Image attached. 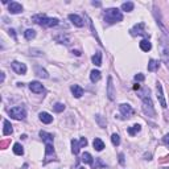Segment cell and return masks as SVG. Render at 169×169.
Wrapping results in <instances>:
<instances>
[{"mask_svg": "<svg viewBox=\"0 0 169 169\" xmlns=\"http://www.w3.org/2000/svg\"><path fill=\"white\" fill-rule=\"evenodd\" d=\"M140 98L143 99V112L147 115V116L155 118L156 116V111H155L152 99H151V96H149V88L144 87L143 92L140 94Z\"/></svg>", "mask_w": 169, "mask_h": 169, "instance_id": "6da1fadb", "label": "cell"}, {"mask_svg": "<svg viewBox=\"0 0 169 169\" xmlns=\"http://www.w3.org/2000/svg\"><path fill=\"white\" fill-rule=\"evenodd\" d=\"M32 21L44 26V28H52V26H56L60 24L58 19H56V17H48L46 15H41V13H40V15H33Z\"/></svg>", "mask_w": 169, "mask_h": 169, "instance_id": "7a4b0ae2", "label": "cell"}, {"mask_svg": "<svg viewBox=\"0 0 169 169\" xmlns=\"http://www.w3.org/2000/svg\"><path fill=\"white\" fill-rule=\"evenodd\" d=\"M103 19L107 24H115L123 20V13L118 8H107L103 13Z\"/></svg>", "mask_w": 169, "mask_h": 169, "instance_id": "3957f363", "label": "cell"}, {"mask_svg": "<svg viewBox=\"0 0 169 169\" xmlns=\"http://www.w3.org/2000/svg\"><path fill=\"white\" fill-rule=\"evenodd\" d=\"M8 114L12 119H16V120H24L26 118V110L23 106H16V107H12L11 110H8Z\"/></svg>", "mask_w": 169, "mask_h": 169, "instance_id": "277c9868", "label": "cell"}, {"mask_svg": "<svg viewBox=\"0 0 169 169\" xmlns=\"http://www.w3.org/2000/svg\"><path fill=\"white\" fill-rule=\"evenodd\" d=\"M159 50H160V56H161L163 62L169 69V46L163 41V40L159 42Z\"/></svg>", "mask_w": 169, "mask_h": 169, "instance_id": "5b68a950", "label": "cell"}, {"mask_svg": "<svg viewBox=\"0 0 169 169\" xmlns=\"http://www.w3.org/2000/svg\"><path fill=\"white\" fill-rule=\"evenodd\" d=\"M132 36H144L147 40L149 38V34L145 32V25L144 23H139V24H136L133 28L130 30Z\"/></svg>", "mask_w": 169, "mask_h": 169, "instance_id": "8992f818", "label": "cell"}, {"mask_svg": "<svg viewBox=\"0 0 169 169\" xmlns=\"http://www.w3.org/2000/svg\"><path fill=\"white\" fill-rule=\"evenodd\" d=\"M153 15H155V19H156V23H157V25L160 26V29L163 30V33L165 34V36L169 38V30L167 29V26L163 24V20H161V16H160V12H159V10H157V6L155 4L153 6Z\"/></svg>", "mask_w": 169, "mask_h": 169, "instance_id": "52a82bcc", "label": "cell"}, {"mask_svg": "<svg viewBox=\"0 0 169 169\" xmlns=\"http://www.w3.org/2000/svg\"><path fill=\"white\" fill-rule=\"evenodd\" d=\"M11 68L12 70L15 72L16 74H20V75H24L26 73V65L23 64V62H19V61H13L11 64Z\"/></svg>", "mask_w": 169, "mask_h": 169, "instance_id": "ba28073f", "label": "cell"}, {"mask_svg": "<svg viewBox=\"0 0 169 169\" xmlns=\"http://www.w3.org/2000/svg\"><path fill=\"white\" fill-rule=\"evenodd\" d=\"M119 110H120V114H122L123 119H128L133 115V108L127 103H122L120 106H119Z\"/></svg>", "mask_w": 169, "mask_h": 169, "instance_id": "9c48e42d", "label": "cell"}, {"mask_svg": "<svg viewBox=\"0 0 169 169\" xmlns=\"http://www.w3.org/2000/svg\"><path fill=\"white\" fill-rule=\"evenodd\" d=\"M156 92H157V99L160 102V106H161L163 108H167V100L165 98H164V92H163V84L157 82L156 83Z\"/></svg>", "mask_w": 169, "mask_h": 169, "instance_id": "30bf717a", "label": "cell"}, {"mask_svg": "<svg viewBox=\"0 0 169 169\" xmlns=\"http://www.w3.org/2000/svg\"><path fill=\"white\" fill-rule=\"evenodd\" d=\"M8 11H10V13H12V15H17V13L23 12V6L17 2H11L8 4Z\"/></svg>", "mask_w": 169, "mask_h": 169, "instance_id": "8fae6325", "label": "cell"}, {"mask_svg": "<svg viewBox=\"0 0 169 169\" xmlns=\"http://www.w3.org/2000/svg\"><path fill=\"white\" fill-rule=\"evenodd\" d=\"M29 90L34 92V94H40V92L44 91V86H42V83H40L38 81H32L29 83Z\"/></svg>", "mask_w": 169, "mask_h": 169, "instance_id": "7c38bea8", "label": "cell"}, {"mask_svg": "<svg viewBox=\"0 0 169 169\" xmlns=\"http://www.w3.org/2000/svg\"><path fill=\"white\" fill-rule=\"evenodd\" d=\"M69 20L72 21L75 26H78V28H82V26L84 25V21H83L82 17L78 16V15H74V13H70L69 15Z\"/></svg>", "mask_w": 169, "mask_h": 169, "instance_id": "4fadbf2b", "label": "cell"}, {"mask_svg": "<svg viewBox=\"0 0 169 169\" xmlns=\"http://www.w3.org/2000/svg\"><path fill=\"white\" fill-rule=\"evenodd\" d=\"M107 98L110 100L115 99V88L112 83V77H108V84H107Z\"/></svg>", "mask_w": 169, "mask_h": 169, "instance_id": "5bb4252c", "label": "cell"}, {"mask_svg": "<svg viewBox=\"0 0 169 169\" xmlns=\"http://www.w3.org/2000/svg\"><path fill=\"white\" fill-rule=\"evenodd\" d=\"M54 41L60 42V44H65V45H69V44H70V38H69L68 34L60 33V34H57V36H54Z\"/></svg>", "mask_w": 169, "mask_h": 169, "instance_id": "9a60e30c", "label": "cell"}, {"mask_svg": "<svg viewBox=\"0 0 169 169\" xmlns=\"http://www.w3.org/2000/svg\"><path fill=\"white\" fill-rule=\"evenodd\" d=\"M70 90H72L73 95H74L75 98H81V96L83 95V88L79 86V84H73V86L70 87Z\"/></svg>", "mask_w": 169, "mask_h": 169, "instance_id": "2e32d148", "label": "cell"}, {"mask_svg": "<svg viewBox=\"0 0 169 169\" xmlns=\"http://www.w3.org/2000/svg\"><path fill=\"white\" fill-rule=\"evenodd\" d=\"M34 73H36V75H38V77H41V78H44V79L49 78L48 72H46L45 69H42L41 66H38V65L34 66Z\"/></svg>", "mask_w": 169, "mask_h": 169, "instance_id": "e0dca14e", "label": "cell"}, {"mask_svg": "<svg viewBox=\"0 0 169 169\" xmlns=\"http://www.w3.org/2000/svg\"><path fill=\"white\" fill-rule=\"evenodd\" d=\"M38 116H40V120H41L42 123H45V124H50L53 122V116L48 112H40Z\"/></svg>", "mask_w": 169, "mask_h": 169, "instance_id": "ac0fdd59", "label": "cell"}, {"mask_svg": "<svg viewBox=\"0 0 169 169\" xmlns=\"http://www.w3.org/2000/svg\"><path fill=\"white\" fill-rule=\"evenodd\" d=\"M40 137L42 139L44 143H53V135L48 133L45 131H40Z\"/></svg>", "mask_w": 169, "mask_h": 169, "instance_id": "d6986e66", "label": "cell"}, {"mask_svg": "<svg viewBox=\"0 0 169 169\" xmlns=\"http://www.w3.org/2000/svg\"><path fill=\"white\" fill-rule=\"evenodd\" d=\"M140 49L143 52H149L151 49H152V44L149 42V40L144 38V40H141L140 41Z\"/></svg>", "mask_w": 169, "mask_h": 169, "instance_id": "ffe728a7", "label": "cell"}, {"mask_svg": "<svg viewBox=\"0 0 169 169\" xmlns=\"http://www.w3.org/2000/svg\"><path fill=\"white\" fill-rule=\"evenodd\" d=\"M4 123V128H3V135H6V136H8V135H11V133L13 132V128H12V124L10 123L6 119V120L3 122Z\"/></svg>", "mask_w": 169, "mask_h": 169, "instance_id": "44dd1931", "label": "cell"}, {"mask_svg": "<svg viewBox=\"0 0 169 169\" xmlns=\"http://www.w3.org/2000/svg\"><path fill=\"white\" fill-rule=\"evenodd\" d=\"M148 72H156V70L160 68V64H159V61H156V60H149V62H148Z\"/></svg>", "mask_w": 169, "mask_h": 169, "instance_id": "7402d4cb", "label": "cell"}, {"mask_svg": "<svg viewBox=\"0 0 169 169\" xmlns=\"http://www.w3.org/2000/svg\"><path fill=\"white\" fill-rule=\"evenodd\" d=\"M140 130H141V126H140V124H133L132 127L128 128L127 132H128V135H130V136H135L137 132H140Z\"/></svg>", "mask_w": 169, "mask_h": 169, "instance_id": "603a6c76", "label": "cell"}, {"mask_svg": "<svg viewBox=\"0 0 169 169\" xmlns=\"http://www.w3.org/2000/svg\"><path fill=\"white\" fill-rule=\"evenodd\" d=\"M92 145H94V148L98 151V152H100V151L104 148V143L99 139V137H95L94 141H92Z\"/></svg>", "mask_w": 169, "mask_h": 169, "instance_id": "cb8c5ba5", "label": "cell"}, {"mask_svg": "<svg viewBox=\"0 0 169 169\" xmlns=\"http://www.w3.org/2000/svg\"><path fill=\"white\" fill-rule=\"evenodd\" d=\"M100 78H102V75H100V72H99V70H91V73H90V79H91L92 83L98 82Z\"/></svg>", "mask_w": 169, "mask_h": 169, "instance_id": "d4e9b609", "label": "cell"}, {"mask_svg": "<svg viewBox=\"0 0 169 169\" xmlns=\"http://www.w3.org/2000/svg\"><path fill=\"white\" fill-rule=\"evenodd\" d=\"M92 64L95 66L102 65V52H95V54L92 56Z\"/></svg>", "mask_w": 169, "mask_h": 169, "instance_id": "484cf974", "label": "cell"}, {"mask_svg": "<svg viewBox=\"0 0 169 169\" xmlns=\"http://www.w3.org/2000/svg\"><path fill=\"white\" fill-rule=\"evenodd\" d=\"M13 153H15V155H17V156H23V155H24L23 145H21V144H19V143L13 144Z\"/></svg>", "mask_w": 169, "mask_h": 169, "instance_id": "4316f807", "label": "cell"}, {"mask_svg": "<svg viewBox=\"0 0 169 169\" xmlns=\"http://www.w3.org/2000/svg\"><path fill=\"white\" fill-rule=\"evenodd\" d=\"M79 149H81V144L78 143V140L73 139V140H72V152H73L74 155H78V153H79Z\"/></svg>", "mask_w": 169, "mask_h": 169, "instance_id": "83f0119b", "label": "cell"}, {"mask_svg": "<svg viewBox=\"0 0 169 169\" xmlns=\"http://www.w3.org/2000/svg\"><path fill=\"white\" fill-rule=\"evenodd\" d=\"M133 7H135V4H133L132 2L123 3V4H122V11H124V12H131V11H133Z\"/></svg>", "mask_w": 169, "mask_h": 169, "instance_id": "f1b7e54d", "label": "cell"}, {"mask_svg": "<svg viewBox=\"0 0 169 169\" xmlns=\"http://www.w3.org/2000/svg\"><path fill=\"white\" fill-rule=\"evenodd\" d=\"M81 160H82L84 164H90V165H92V157H91V155L88 153V152H84V153L82 155Z\"/></svg>", "mask_w": 169, "mask_h": 169, "instance_id": "f546056e", "label": "cell"}, {"mask_svg": "<svg viewBox=\"0 0 169 169\" xmlns=\"http://www.w3.org/2000/svg\"><path fill=\"white\" fill-rule=\"evenodd\" d=\"M24 36L26 40H33L34 37H36V30H33V29H26L25 32H24Z\"/></svg>", "mask_w": 169, "mask_h": 169, "instance_id": "4dcf8cb0", "label": "cell"}, {"mask_svg": "<svg viewBox=\"0 0 169 169\" xmlns=\"http://www.w3.org/2000/svg\"><path fill=\"white\" fill-rule=\"evenodd\" d=\"M95 120L98 122V124H99V127H102V128H104V127H106V124H107V120L102 118L100 115H95Z\"/></svg>", "mask_w": 169, "mask_h": 169, "instance_id": "1f68e13d", "label": "cell"}, {"mask_svg": "<svg viewBox=\"0 0 169 169\" xmlns=\"http://www.w3.org/2000/svg\"><path fill=\"white\" fill-rule=\"evenodd\" d=\"M111 141H112V144L115 147H118L120 144V136H119L118 133H112V135H111Z\"/></svg>", "mask_w": 169, "mask_h": 169, "instance_id": "d6a6232c", "label": "cell"}, {"mask_svg": "<svg viewBox=\"0 0 169 169\" xmlns=\"http://www.w3.org/2000/svg\"><path fill=\"white\" fill-rule=\"evenodd\" d=\"M53 110H54L56 112H62V111L65 110V104L60 103V102H58V103H54V104H53Z\"/></svg>", "mask_w": 169, "mask_h": 169, "instance_id": "836d02e7", "label": "cell"}, {"mask_svg": "<svg viewBox=\"0 0 169 169\" xmlns=\"http://www.w3.org/2000/svg\"><path fill=\"white\" fill-rule=\"evenodd\" d=\"M106 164L102 161V159H96L95 160V164H92V168L94 169H100V168H104Z\"/></svg>", "mask_w": 169, "mask_h": 169, "instance_id": "e575fe53", "label": "cell"}, {"mask_svg": "<svg viewBox=\"0 0 169 169\" xmlns=\"http://www.w3.org/2000/svg\"><path fill=\"white\" fill-rule=\"evenodd\" d=\"M144 79H145V77H144V74H141V73L135 75V81H137V82H143Z\"/></svg>", "mask_w": 169, "mask_h": 169, "instance_id": "d590c367", "label": "cell"}, {"mask_svg": "<svg viewBox=\"0 0 169 169\" xmlns=\"http://www.w3.org/2000/svg\"><path fill=\"white\" fill-rule=\"evenodd\" d=\"M163 143L165 144V145L168 147V148H169V133H167V135L163 137Z\"/></svg>", "mask_w": 169, "mask_h": 169, "instance_id": "8d00e7d4", "label": "cell"}, {"mask_svg": "<svg viewBox=\"0 0 169 169\" xmlns=\"http://www.w3.org/2000/svg\"><path fill=\"white\" fill-rule=\"evenodd\" d=\"M8 34H10V36H12V38H13V40H15V41H16V40H17V37H16V32H15V29H10V30H8Z\"/></svg>", "mask_w": 169, "mask_h": 169, "instance_id": "74e56055", "label": "cell"}, {"mask_svg": "<svg viewBox=\"0 0 169 169\" xmlns=\"http://www.w3.org/2000/svg\"><path fill=\"white\" fill-rule=\"evenodd\" d=\"M79 144H81V148H82V147H86L87 145V139H86V137H81Z\"/></svg>", "mask_w": 169, "mask_h": 169, "instance_id": "f35d334b", "label": "cell"}, {"mask_svg": "<svg viewBox=\"0 0 169 169\" xmlns=\"http://www.w3.org/2000/svg\"><path fill=\"white\" fill-rule=\"evenodd\" d=\"M119 163H120L122 165H124V155L123 153H119Z\"/></svg>", "mask_w": 169, "mask_h": 169, "instance_id": "ab89813d", "label": "cell"}, {"mask_svg": "<svg viewBox=\"0 0 169 169\" xmlns=\"http://www.w3.org/2000/svg\"><path fill=\"white\" fill-rule=\"evenodd\" d=\"M91 4H92L94 7H100V6H102V3H100V2H92Z\"/></svg>", "mask_w": 169, "mask_h": 169, "instance_id": "60d3db41", "label": "cell"}, {"mask_svg": "<svg viewBox=\"0 0 169 169\" xmlns=\"http://www.w3.org/2000/svg\"><path fill=\"white\" fill-rule=\"evenodd\" d=\"M8 144V141H2V148L4 149V148H6V145Z\"/></svg>", "mask_w": 169, "mask_h": 169, "instance_id": "b9f144b4", "label": "cell"}, {"mask_svg": "<svg viewBox=\"0 0 169 169\" xmlns=\"http://www.w3.org/2000/svg\"><path fill=\"white\" fill-rule=\"evenodd\" d=\"M139 88H140V84H139V83H137V84H135V86H133V90H139Z\"/></svg>", "mask_w": 169, "mask_h": 169, "instance_id": "7bdbcfd3", "label": "cell"}, {"mask_svg": "<svg viewBox=\"0 0 169 169\" xmlns=\"http://www.w3.org/2000/svg\"><path fill=\"white\" fill-rule=\"evenodd\" d=\"M73 53L75 56H81V52H78V50H73Z\"/></svg>", "mask_w": 169, "mask_h": 169, "instance_id": "ee69618b", "label": "cell"}, {"mask_svg": "<svg viewBox=\"0 0 169 169\" xmlns=\"http://www.w3.org/2000/svg\"><path fill=\"white\" fill-rule=\"evenodd\" d=\"M0 74H2V83L4 82V78H6V74H4V73H0Z\"/></svg>", "mask_w": 169, "mask_h": 169, "instance_id": "f6af8a7d", "label": "cell"}, {"mask_svg": "<svg viewBox=\"0 0 169 169\" xmlns=\"http://www.w3.org/2000/svg\"><path fill=\"white\" fill-rule=\"evenodd\" d=\"M78 169H84V168H78Z\"/></svg>", "mask_w": 169, "mask_h": 169, "instance_id": "bcb514c9", "label": "cell"}]
</instances>
